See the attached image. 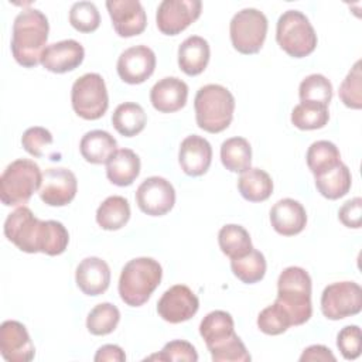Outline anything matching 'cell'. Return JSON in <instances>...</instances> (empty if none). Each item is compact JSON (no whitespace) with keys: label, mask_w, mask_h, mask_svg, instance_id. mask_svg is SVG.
<instances>
[{"label":"cell","mask_w":362,"mask_h":362,"mask_svg":"<svg viewBox=\"0 0 362 362\" xmlns=\"http://www.w3.org/2000/svg\"><path fill=\"white\" fill-rule=\"evenodd\" d=\"M6 238L25 253L58 256L69 243L66 228L58 221H41L28 206H18L4 222Z\"/></svg>","instance_id":"cell-1"},{"label":"cell","mask_w":362,"mask_h":362,"mask_svg":"<svg viewBox=\"0 0 362 362\" xmlns=\"http://www.w3.org/2000/svg\"><path fill=\"white\" fill-rule=\"evenodd\" d=\"M49 24L45 14L37 8H24L13 23L11 54L17 64L34 68L40 64L47 48Z\"/></svg>","instance_id":"cell-2"},{"label":"cell","mask_w":362,"mask_h":362,"mask_svg":"<svg viewBox=\"0 0 362 362\" xmlns=\"http://www.w3.org/2000/svg\"><path fill=\"white\" fill-rule=\"evenodd\" d=\"M163 277L161 264L153 257H136L129 260L119 277V294L130 307L143 305L158 287Z\"/></svg>","instance_id":"cell-3"},{"label":"cell","mask_w":362,"mask_h":362,"mask_svg":"<svg viewBox=\"0 0 362 362\" xmlns=\"http://www.w3.org/2000/svg\"><path fill=\"white\" fill-rule=\"evenodd\" d=\"M194 109L199 129L208 133H221L229 127L233 119L235 98L225 86L209 83L198 89Z\"/></svg>","instance_id":"cell-4"},{"label":"cell","mask_w":362,"mask_h":362,"mask_svg":"<svg viewBox=\"0 0 362 362\" xmlns=\"http://www.w3.org/2000/svg\"><path fill=\"white\" fill-rule=\"evenodd\" d=\"M276 301L287 311L293 325H303L313 314L311 277L298 266L286 267L277 280Z\"/></svg>","instance_id":"cell-5"},{"label":"cell","mask_w":362,"mask_h":362,"mask_svg":"<svg viewBox=\"0 0 362 362\" xmlns=\"http://www.w3.org/2000/svg\"><path fill=\"white\" fill-rule=\"evenodd\" d=\"M41 182L42 173L38 164L28 158H17L0 177V199L6 206L24 205L40 189Z\"/></svg>","instance_id":"cell-6"},{"label":"cell","mask_w":362,"mask_h":362,"mask_svg":"<svg viewBox=\"0 0 362 362\" xmlns=\"http://www.w3.org/2000/svg\"><path fill=\"white\" fill-rule=\"evenodd\" d=\"M276 41L290 57L304 58L314 52L318 40L305 14L298 10H287L277 20Z\"/></svg>","instance_id":"cell-7"},{"label":"cell","mask_w":362,"mask_h":362,"mask_svg":"<svg viewBox=\"0 0 362 362\" xmlns=\"http://www.w3.org/2000/svg\"><path fill=\"white\" fill-rule=\"evenodd\" d=\"M74 112L85 120L100 119L109 107V96L105 79L95 72L79 76L71 89Z\"/></svg>","instance_id":"cell-8"},{"label":"cell","mask_w":362,"mask_h":362,"mask_svg":"<svg viewBox=\"0 0 362 362\" xmlns=\"http://www.w3.org/2000/svg\"><path fill=\"white\" fill-rule=\"evenodd\" d=\"M267 18L257 8H242L229 24V35L233 48L245 55L260 51L267 34Z\"/></svg>","instance_id":"cell-9"},{"label":"cell","mask_w":362,"mask_h":362,"mask_svg":"<svg viewBox=\"0 0 362 362\" xmlns=\"http://www.w3.org/2000/svg\"><path fill=\"white\" fill-rule=\"evenodd\" d=\"M362 310V288L355 281H337L327 286L321 294V311L325 318L338 321L359 314Z\"/></svg>","instance_id":"cell-10"},{"label":"cell","mask_w":362,"mask_h":362,"mask_svg":"<svg viewBox=\"0 0 362 362\" xmlns=\"http://www.w3.org/2000/svg\"><path fill=\"white\" fill-rule=\"evenodd\" d=\"M199 0H163L156 13L157 28L165 35H177L201 16Z\"/></svg>","instance_id":"cell-11"},{"label":"cell","mask_w":362,"mask_h":362,"mask_svg":"<svg viewBox=\"0 0 362 362\" xmlns=\"http://www.w3.org/2000/svg\"><path fill=\"white\" fill-rule=\"evenodd\" d=\"M136 202L141 212L150 216H163L170 212L175 204V189L168 180L153 175L139 185Z\"/></svg>","instance_id":"cell-12"},{"label":"cell","mask_w":362,"mask_h":362,"mask_svg":"<svg viewBox=\"0 0 362 362\" xmlns=\"http://www.w3.org/2000/svg\"><path fill=\"white\" fill-rule=\"evenodd\" d=\"M199 308V300L185 284H175L165 290L157 303L158 315L171 324L191 320Z\"/></svg>","instance_id":"cell-13"},{"label":"cell","mask_w":362,"mask_h":362,"mask_svg":"<svg viewBox=\"0 0 362 362\" xmlns=\"http://www.w3.org/2000/svg\"><path fill=\"white\" fill-rule=\"evenodd\" d=\"M156 54L147 45H134L124 49L116 64L120 79L130 85L147 81L156 69Z\"/></svg>","instance_id":"cell-14"},{"label":"cell","mask_w":362,"mask_h":362,"mask_svg":"<svg viewBox=\"0 0 362 362\" xmlns=\"http://www.w3.org/2000/svg\"><path fill=\"white\" fill-rule=\"evenodd\" d=\"M78 181L68 168H48L42 174V182L38 189L40 198L49 206H65L76 195Z\"/></svg>","instance_id":"cell-15"},{"label":"cell","mask_w":362,"mask_h":362,"mask_svg":"<svg viewBox=\"0 0 362 362\" xmlns=\"http://www.w3.org/2000/svg\"><path fill=\"white\" fill-rule=\"evenodd\" d=\"M106 8L119 37H134L146 30L147 16L139 0H109Z\"/></svg>","instance_id":"cell-16"},{"label":"cell","mask_w":362,"mask_h":362,"mask_svg":"<svg viewBox=\"0 0 362 362\" xmlns=\"http://www.w3.org/2000/svg\"><path fill=\"white\" fill-rule=\"evenodd\" d=\"M0 352L8 362H30L35 348L27 328L14 320H7L0 327Z\"/></svg>","instance_id":"cell-17"},{"label":"cell","mask_w":362,"mask_h":362,"mask_svg":"<svg viewBox=\"0 0 362 362\" xmlns=\"http://www.w3.org/2000/svg\"><path fill=\"white\" fill-rule=\"evenodd\" d=\"M85 58V49L75 40H62L47 45L40 64L49 72L65 74L76 69Z\"/></svg>","instance_id":"cell-18"},{"label":"cell","mask_w":362,"mask_h":362,"mask_svg":"<svg viewBox=\"0 0 362 362\" xmlns=\"http://www.w3.org/2000/svg\"><path fill=\"white\" fill-rule=\"evenodd\" d=\"M212 161V147L209 141L198 134H191L181 141L178 163L181 170L189 177L205 174Z\"/></svg>","instance_id":"cell-19"},{"label":"cell","mask_w":362,"mask_h":362,"mask_svg":"<svg viewBox=\"0 0 362 362\" xmlns=\"http://www.w3.org/2000/svg\"><path fill=\"white\" fill-rule=\"evenodd\" d=\"M188 99V85L177 76H165L156 82L150 90V102L160 113L181 110Z\"/></svg>","instance_id":"cell-20"},{"label":"cell","mask_w":362,"mask_h":362,"mask_svg":"<svg viewBox=\"0 0 362 362\" xmlns=\"http://www.w3.org/2000/svg\"><path fill=\"white\" fill-rule=\"evenodd\" d=\"M270 223L279 235H298L307 225L305 208L293 198H283L272 206Z\"/></svg>","instance_id":"cell-21"},{"label":"cell","mask_w":362,"mask_h":362,"mask_svg":"<svg viewBox=\"0 0 362 362\" xmlns=\"http://www.w3.org/2000/svg\"><path fill=\"white\" fill-rule=\"evenodd\" d=\"M75 281L86 296L103 294L110 284L109 264L96 256L85 257L76 267Z\"/></svg>","instance_id":"cell-22"},{"label":"cell","mask_w":362,"mask_h":362,"mask_svg":"<svg viewBox=\"0 0 362 362\" xmlns=\"http://www.w3.org/2000/svg\"><path fill=\"white\" fill-rule=\"evenodd\" d=\"M209 44L199 35H189L178 47V66L188 76L202 74L209 62Z\"/></svg>","instance_id":"cell-23"},{"label":"cell","mask_w":362,"mask_h":362,"mask_svg":"<svg viewBox=\"0 0 362 362\" xmlns=\"http://www.w3.org/2000/svg\"><path fill=\"white\" fill-rule=\"evenodd\" d=\"M117 150L116 139L106 130H90L79 143L81 156L90 164H106Z\"/></svg>","instance_id":"cell-24"},{"label":"cell","mask_w":362,"mask_h":362,"mask_svg":"<svg viewBox=\"0 0 362 362\" xmlns=\"http://www.w3.org/2000/svg\"><path fill=\"white\" fill-rule=\"evenodd\" d=\"M140 174V158L130 148H119L106 163V177L117 187L132 185Z\"/></svg>","instance_id":"cell-25"},{"label":"cell","mask_w":362,"mask_h":362,"mask_svg":"<svg viewBox=\"0 0 362 362\" xmlns=\"http://www.w3.org/2000/svg\"><path fill=\"white\" fill-rule=\"evenodd\" d=\"M315 187L318 192L327 199H339L348 194L352 185V175L342 161L334 168L315 175Z\"/></svg>","instance_id":"cell-26"},{"label":"cell","mask_w":362,"mask_h":362,"mask_svg":"<svg viewBox=\"0 0 362 362\" xmlns=\"http://www.w3.org/2000/svg\"><path fill=\"white\" fill-rule=\"evenodd\" d=\"M199 334L204 338L206 348L230 338L235 334V322L232 315L222 310L208 313L199 324Z\"/></svg>","instance_id":"cell-27"},{"label":"cell","mask_w":362,"mask_h":362,"mask_svg":"<svg viewBox=\"0 0 362 362\" xmlns=\"http://www.w3.org/2000/svg\"><path fill=\"white\" fill-rule=\"evenodd\" d=\"M240 195L249 202H263L273 192L272 177L260 168H249L238 180Z\"/></svg>","instance_id":"cell-28"},{"label":"cell","mask_w":362,"mask_h":362,"mask_svg":"<svg viewBox=\"0 0 362 362\" xmlns=\"http://www.w3.org/2000/svg\"><path fill=\"white\" fill-rule=\"evenodd\" d=\"M130 219V205L124 197H107L96 211V222L105 230L122 229Z\"/></svg>","instance_id":"cell-29"},{"label":"cell","mask_w":362,"mask_h":362,"mask_svg":"<svg viewBox=\"0 0 362 362\" xmlns=\"http://www.w3.org/2000/svg\"><path fill=\"white\" fill-rule=\"evenodd\" d=\"M146 122L147 116L144 109L134 102L120 103L112 115L113 127L124 137L137 136L140 132H143Z\"/></svg>","instance_id":"cell-30"},{"label":"cell","mask_w":362,"mask_h":362,"mask_svg":"<svg viewBox=\"0 0 362 362\" xmlns=\"http://www.w3.org/2000/svg\"><path fill=\"white\" fill-rule=\"evenodd\" d=\"M221 161L230 173H245L250 168L252 147L245 137H230L221 144Z\"/></svg>","instance_id":"cell-31"},{"label":"cell","mask_w":362,"mask_h":362,"mask_svg":"<svg viewBox=\"0 0 362 362\" xmlns=\"http://www.w3.org/2000/svg\"><path fill=\"white\" fill-rule=\"evenodd\" d=\"M218 243L222 253L230 260L242 257L253 249L249 232L236 223H228L221 228L218 233Z\"/></svg>","instance_id":"cell-32"},{"label":"cell","mask_w":362,"mask_h":362,"mask_svg":"<svg viewBox=\"0 0 362 362\" xmlns=\"http://www.w3.org/2000/svg\"><path fill=\"white\" fill-rule=\"evenodd\" d=\"M305 160L310 171L315 177L338 165L341 163V154L332 141L317 140L308 147Z\"/></svg>","instance_id":"cell-33"},{"label":"cell","mask_w":362,"mask_h":362,"mask_svg":"<svg viewBox=\"0 0 362 362\" xmlns=\"http://www.w3.org/2000/svg\"><path fill=\"white\" fill-rule=\"evenodd\" d=\"M230 269L242 283L253 284L264 277L266 259L262 252L252 249L247 255L238 259H232Z\"/></svg>","instance_id":"cell-34"},{"label":"cell","mask_w":362,"mask_h":362,"mask_svg":"<svg viewBox=\"0 0 362 362\" xmlns=\"http://www.w3.org/2000/svg\"><path fill=\"white\" fill-rule=\"evenodd\" d=\"M329 120L327 106L310 102H301L291 112V123L300 130L322 129Z\"/></svg>","instance_id":"cell-35"},{"label":"cell","mask_w":362,"mask_h":362,"mask_svg":"<svg viewBox=\"0 0 362 362\" xmlns=\"http://www.w3.org/2000/svg\"><path fill=\"white\" fill-rule=\"evenodd\" d=\"M119 321V308L112 303H100L89 311L86 328L92 335H107L116 329Z\"/></svg>","instance_id":"cell-36"},{"label":"cell","mask_w":362,"mask_h":362,"mask_svg":"<svg viewBox=\"0 0 362 362\" xmlns=\"http://www.w3.org/2000/svg\"><path fill=\"white\" fill-rule=\"evenodd\" d=\"M298 96L301 102L318 103L328 107L332 99V83L321 74H311L301 81Z\"/></svg>","instance_id":"cell-37"},{"label":"cell","mask_w":362,"mask_h":362,"mask_svg":"<svg viewBox=\"0 0 362 362\" xmlns=\"http://www.w3.org/2000/svg\"><path fill=\"white\" fill-rule=\"evenodd\" d=\"M291 325L290 315L277 301L263 308L257 315V327L266 335H280Z\"/></svg>","instance_id":"cell-38"},{"label":"cell","mask_w":362,"mask_h":362,"mask_svg":"<svg viewBox=\"0 0 362 362\" xmlns=\"http://www.w3.org/2000/svg\"><path fill=\"white\" fill-rule=\"evenodd\" d=\"M339 99L349 109L362 107V71L356 61L339 86Z\"/></svg>","instance_id":"cell-39"},{"label":"cell","mask_w":362,"mask_h":362,"mask_svg":"<svg viewBox=\"0 0 362 362\" xmlns=\"http://www.w3.org/2000/svg\"><path fill=\"white\" fill-rule=\"evenodd\" d=\"M208 351L214 362H249L252 359L238 334H233L230 338L209 346Z\"/></svg>","instance_id":"cell-40"},{"label":"cell","mask_w":362,"mask_h":362,"mask_svg":"<svg viewBox=\"0 0 362 362\" xmlns=\"http://www.w3.org/2000/svg\"><path fill=\"white\" fill-rule=\"evenodd\" d=\"M69 23L79 33H92L100 24V14L92 1H76L69 10Z\"/></svg>","instance_id":"cell-41"},{"label":"cell","mask_w":362,"mask_h":362,"mask_svg":"<svg viewBox=\"0 0 362 362\" xmlns=\"http://www.w3.org/2000/svg\"><path fill=\"white\" fill-rule=\"evenodd\" d=\"M147 359L157 361H185V362H197L198 354L192 344L184 339H174L164 345L160 354L151 355Z\"/></svg>","instance_id":"cell-42"},{"label":"cell","mask_w":362,"mask_h":362,"mask_svg":"<svg viewBox=\"0 0 362 362\" xmlns=\"http://www.w3.org/2000/svg\"><path fill=\"white\" fill-rule=\"evenodd\" d=\"M52 141H54V139H52L51 132L41 126L28 127L21 136L23 148L33 157H42L44 148L47 146L52 144Z\"/></svg>","instance_id":"cell-43"},{"label":"cell","mask_w":362,"mask_h":362,"mask_svg":"<svg viewBox=\"0 0 362 362\" xmlns=\"http://www.w3.org/2000/svg\"><path fill=\"white\" fill-rule=\"evenodd\" d=\"M337 346L345 359H356L361 355V328L358 325L344 327L337 335Z\"/></svg>","instance_id":"cell-44"},{"label":"cell","mask_w":362,"mask_h":362,"mask_svg":"<svg viewBox=\"0 0 362 362\" xmlns=\"http://www.w3.org/2000/svg\"><path fill=\"white\" fill-rule=\"evenodd\" d=\"M338 218H339V221L346 228H354V229L361 228V222H362V198L355 197V198L346 201L339 208Z\"/></svg>","instance_id":"cell-45"},{"label":"cell","mask_w":362,"mask_h":362,"mask_svg":"<svg viewBox=\"0 0 362 362\" xmlns=\"http://www.w3.org/2000/svg\"><path fill=\"white\" fill-rule=\"evenodd\" d=\"M96 362H123L126 361L124 351L119 345L107 344L100 346L96 351V355L93 358Z\"/></svg>","instance_id":"cell-46"},{"label":"cell","mask_w":362,"mask_h":362,"mask_svg":"<svg viewBox=\"0 0 362 362\" xmlns=\"http://www.w3.org/2000/svg\"><path fill=\"white\" fill-rule=\"evenodd\" d=\"M301 362H307V361H332L335 362L337 358L335 355L331 352L329 348L324 346V345H311L308 348H305L300 356Z\"/></svg>","instance_id":"cell-47"}]
</instances>
